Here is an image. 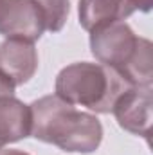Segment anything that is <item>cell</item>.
<instances>
[{"label":"cell","instance_id":"obj_1","mask_svg":"<svg viewBox=\"0 0 153 155\" xmlns=\"http://www.w3.org/2000/svg\"><path fill=\"white\" fill-rule=\"evenodd\" d=\"M31 135L63 152L92 153L103 141V124L94 114L77 110L56 94L43 96L29 105Z\"/></svg>","mask_w":153,"mask_h":155},{"label":"cell","instance_id":"obj_2","mask_svg":"<svg viewBox=\"0 0 153 155\" xmlns=\"http://www.w3.org/2000/svg\"><path fill=\"white\" fill-rule=\"evenodd\" d=\"M90 51L101 65L115 69L132 87H151V41L137 36L124 20L90 31Z\"/></svg>","mask_w":153,"mask_h":155},{"label":"cell","instance_id":"obj_3","mask_svg":"<svg viewBox=\"0 0 153 155\" xmlns=\"http://www.w3.org/2000/svg\"><path fill=\"white\" fill-rule=\"evenodd\" d=\"M132 85L115 69L77 61L67 65L56 78V96L69 105L86 107L96 114H112L115 101Z\"/></svg>","mask_w":153,"mask_h":155},{"label":"cell","instance_id":"obj_4","mask_svg":"<svg viewBox=\"0 0 153 155\" xmlns=\"http://www.w3.org/2000/svg\"><path fill=\"white\" fill-rule=\"evenodd\" d=\"M112 114L117 124L133 135H141L150 141L153 121L151 87H132L115 101Z\"/></svg>","mask_w":153,"mask_h":155},{"label":"cell","instance_id":"obj_5","mask_svg":"<svg viewBox=\"0 0 153 155\" xmlns=\"http://www.w3.org/2000/svg\"><path fill=\"white\" fill-rule=\"evenodd\" d=\"M45 31L34 0H0V35L4 38L36 41Z\"/></svg>","mask_w":153,"mask_h":155},{"label":"cell","instance_id":"obj_6","mask_svg":"<svg viewBox=\"0 0 153 155\" xmlns=\"http://www.w3.org/2000/svg\"><path fill=\"white\" fill-rule=\"evenodd\" d=\"M38 71V52L34 41L7 38L0 43V72L16 87L25 85Z\"/></svg>","mask_w":153,"mask_h":155},{"label":"cell","instance_id":"obj_7","mask_svg":"<svg viewBox=\"0 0 153 155\" xmlns=\"http://www.w3.org/2000/svg\"><path fill=\"white\" fill-rule=\"evenodd\" d=\"M133 13L128 0H79L77 4L79 25L88 33L112 22H122Z\"/></svg>","mask_w":153,"mask_h":155},{"label":"cell","instance_id":"obj_8","mask_svg":"<svg viewBox=\"0 0 153 155\" xmlns=\"http://www.w3.org/2000/svg\"><path fill=\"white\" fill-rule=\"evenodd\" d=\"M31 135V108L15 96L0 97V143L11 144Z\"/></svg>","mask_w":153,"mask_h":155},{"label":"cell","instance_id":"obj_9","mask_svg":"<svg viewBox=\"0 0 153 155\" xmlns=\"http://www.w3.org/2000/svg\"><path fill=\"white\" fill-rule=\"evenodd\" d=\"M38 5L45 31L58 33L65 27L69 13H70V0H34Z\"/></svg>","mask_w":153,"mask_h":155},{"label":"cell","instance_id":"obj_10","mask_svg":"<svg viewBox=\"0 0 153 155\" xmlns=\"http://www.w3.org/2000/svg\"><path fill=\"white\" fill-rule=\"evenodd\" d=\"M15 88H16V85L5 76L4 72H0V97L15 96Z\"/></svg>","mask_w":153,"mask_h":155},{"label":"cell","instance_id":"obj_11","mask_svg":"<svg viewBox=\"0 0 153 155\" xmlns=\"http://www.w3.org/2000/svg\"><path fill=\"white\" fill-rule=\"evenodd\" d=\"M128 4L132 5L133 11H141V13H150L153 5V0H128Z\"/></svg>","mask_w":153,"mask_h":155},{"label":"cell","instance_id":"obj_12","mask_svg":"<svg viewBox=\"0 0 153 155\" xmlns=\"http://www.w3.org/2000/svg\"><path fill=\"white\" fill-rule=\"evenodd\" d=\"M0 155H29V153L27 152H22V150H11V148L9 150H4L2 148L0 150Z\"/></svg>","mask_w":153,"mask_h":155},{"label":"cell","instance_id":"obj_13","mask_svg":"<svg viewBox=\"0 0 153 155\" xmlns=\"http://www.w3.org/2000/svg\"><path fill=\"white\" fill-rule=\"evenodd\" d=\"M2 148H4V144H2V143H0V150H2Z\"/></svg>","mask_w":153,"mask_h":155}]
</instances>
